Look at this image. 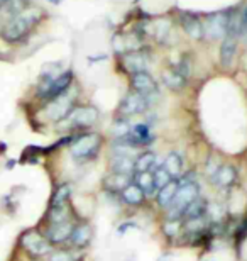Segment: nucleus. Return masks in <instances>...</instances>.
<instances>
[{
    "mask_svg": "<svg viewBox=\"0 0 247 261\" xmlns=\"http://www.w3.org/2000/svg\"><path fill=\"white\" fill-rule=\"evenodd\" d=\"M43 19V10L31 5L24 12L5 19L0 25V41L9 46L24 43Z\"/></svg>",
    "mask_w": 247,
    "mask_h": 261,
    "instance_id": "nucleus-1",
    "label": "nucleus"
},
{
    "mask_svg": "<svg viewBox=\"0 0 247 261\" xmlns=\"http://www.w3.org/2000/svg\"><path fill=\"white\" fill-rule=\"evenodd\" d=\"M200 195V185L197 181V176L193 173H183L181 178H178V190L173 198V203L168 207L166 217H178L183 219V212L190 203Z\"/></svg>",
    "mask_w": 247,
    "mask_h": 261,
    "instance_id": "nucleus-2",
    "label": "nucleus"
},
{
    "mask_svg": "<svg viewBox=\"0 0 247 261\" xmlns=\"http://www.w3.org/2000/svg\"><path fill=\"white\" fill-rule=\"evenodd\" d=\"M102 148V136L98 133H83L75 136L70 144V153L76 161L95 160Z\"/></svg>",
    "mask_w": 247,
    "mask_h": 261,
    "instance_id": "nucleus-3",
    "label": "nucleus"
},
{
    "mask_svg": "<svg viewBox=\"0 0 247 261\" xmlns=\"http://www.w3.org/2000/svg\"><path fill=\"white\" fill-rule=\"evenodd\" d=\"M20 246H22L25 254L33 259L46 258L52 253V244L46 239L44 234H41L39 231H36V229L25 231L22 236H20Z\"/></svg>",
    "mask_w": 247,
    "mask_h": 261,
    "instance_id": "nucleus-4",
    "label": "nucleus"
},
{
    "mask_svg": "<svg viewBox=\"0 0 247 261\" xmlns=\"http://www.w3.org/2000/svg\"><path fill=\"white\" fill-rule=\"evenodd\" d=\"M71 83H73V71H70V70L61 71L60 75L52 78L51 82L44 83V85H38L36 95H38L39 100H43L44 103L51 102V100H54L56 97H60L70 90Z\"/></svg>",
    "mask_w": 247,
    "mask_h": 261,
    "instance_id": "nucleus-5",
    "label": "nucleus"
},
{
    "mask_svg": "<svg viewBox=\"0 0 247 261\" xmlns=\"http://www.w3.org/2000/svg\"><path fill=\"white\" fill-rule=\"evenodd\" d=\"M98 119V111L93 106H75L73 111L63 119V124L70 130L90 129Z\"/></svg>",
    "mask_w": 247,
    "mask_h": 261,
    "instance_id": "nucleus-6",
    "label": "nucleus"
},
{
    "mask_svg": "<svg viewBox=\"0 0 247 261\" xmlns=\"http://www.w3.org/2000/svg\"><path fill=\"white\" fill-rule=\"evenodd\" d=\"M73 107H75V95L71 93V88H70L66 93L56 97L54 100L46 102L44 103V114L49 121L61 122L63 119L73 111Z\"/></svg>",
    "mask_w": 247,
    "mask_h": 261,
    "instance_id": "nucleus-7",
    "label": "nucleus"
},
{
    "mask_svg": "<svg viewBox=\"0 0 247 261\" xmlns=\"http://www.w3.org/2000/svg\"><path fill=\"white\" fill-rule=\"evenodd\" d=\"M230 15H232V10H227V12H215L212 15H208L207 20L203 22V36H207L210 39H222L224 36L227 34Z\"/></svg>",
    "mask_w": 247,
    "mask_h": 261,
    "instance_id": "nucleus-8",
    "label": "nucleus"
},
{
    "mask_svg": "<svg viewBox=\"0 0 247 261\" xmlns=\"http://www.w3.org/2000/svg\"><path fill=\"white\" fill-rule=\"evenodd\" d=\"M149 106H151V98L132 90L122 98V102H120V106H119V114L122 117L139 116V114H144L148 111Z\"/></svg>",
    "mask_w": 247,
    "mask_h": 261,
    "instance_id": "nucleus-9",
    "label": "nucleus"
},
{
    "mask_svg": "<svg viewBox=\"0 0 247 261\" xmlns=\"http://www.w3.org/2000/svg\"><path fill=\"white\" fill-rule=\"evenodd\" d=\"M75 224H76L75 219H71V221L56 222V224H48V229H46L44 236L52 246L68 244V239L71 236V231H73V227H75Z\"/></svg>",
    "mask_w": 247,
    "mask_h": 261,
    "instance_id": "nucleus-10",
    "label": "nucleus"
},
{
    "mask_svg": "<svg viewBox=\"0 0 247 261\" xmlns=\"http://www.w3.org/2000/svg\"><path fill=\"white\" fill-rule=\"evenodd\" d=\"M93 239V229L88 222H76L75 227L71 231V236L68 239V244H70L71 249H76V251H81V249L88 248L92 244Z\"/></svg>",
    "mask_w": 247,
    "mask_h": 261,
    "instance_id": "nucleus-11",
    "label": "nucleus"
},
{
    "mask_svg": "<svg viewBox=\"0 0 247 261\" xmlns=\"http://www.w3.org/2000/svg\"><path fill=\"white\" fill-rule=\"evenodd\" d=\"M130 85H132L134 92H138L148 98L157 95V92H159L157 90V83L154 82V78H152L148 71L132 73V76H130Z\"/></svg>",
    "mask_w": 247,
    "mask_h": 261,
    "instance_id": "nucleus-12",
    "label": "nucleus"
},
{
    "mask_svg": "<svg viewBox=\"0 0 247 261\" xmlns=\"http://www.w3.org/2000/svg\"><path fill=\"white\" fill-rule=\"evenodd\" d=\"M237 175H239V171L234 165H229V163L224 165L222 163V166H220L217 173L210 178V181H212V185L215 187V189L229 190V189H232V187L235 185V181H237Z\"/></svg>",
    "mask_w": 247,
    "mask_h": 261,
    "instance_id": "nucleus-13",
    "label": "nucleus"
},
{
    "mask_svg": "<svg viewBox=\"0 0 247 261\" xmlns=\"http://www.w3.org/2000/svg\"><path fill=\"white\" fill-rule=\"evenodd\" d=\"M186 80H188V66L185 63L171 66L170 70L162 73V82L171 90H181L186 85Z\"/></svg>",
    "mask_w": 247,
    "mask_h": 261,
    "instance_id": "nucleus-14",
    "label": "nucleus"
},
{
    "mask_svg": "<svg viewBox=\"0 0 247 261\" xmlns=\"http://www.w3.org/2000/svg\"><path fill=\"white\" fill-rule=\"evenodd\" d=\"M124 68L130 73H138V71H146L149 63V53L144 49H135V51H129V53L124 55Z\"/></svg>",
    "mask_w": 247,
    "mask_h": 261,
    "instance_id": "nucleus-15",
    "label": "nucleus"
},
{
    "mask_svg": "<svg viewBox=\"0 0 247 261\" xmlns=\"http://www.w3.org/2000/svg\"><path fill=\"white\" fill-rule=\"evenodd\" d=\"M119 200L120 203H124V205H127V207H143L146 203V194L134 184V181H130V184L119 194Z\"/></svg>",
    "mask_w": 247,
    "mask_h": 261,
    "instance_id": "nucleus-16",
    "label": "nucleus"
},
{
    "mask_svg": "<svg viewBox=\"0 0 247 261\" xmlns=\"http://www.w3.org/2000/svg\"><path fill=\"white\" fill-rule=\"evenodd\" d=\"M130 181H132V175H122V173H114V171H108L103 178V190L108 192V194H115L119 195L125 187H127Z\"/></svg>",
    "mask_w": 247,
    "mask_h": 261,
    "instance_id": "nucleus-17",
    "label": "nucleus"
},
{
    "mask_svg": "<svg viewBox=\"0 0 247 261\" xmlns=\"http://www.w3.org/2000/svg\"><path fill=\"white\" fill-rule=\"evenodd\" d=\"M237 53V34L227 33L224 36L222 46H220V63L224 66H230Z\"/></svg>",
    "mask_w": 247,
    "mask_h": 261,
    "instance_id": "nucleus-18",
    "label": "nucleus"
},
{
    "mask_svg": "<svg viewBox=\"0 0 247 261\" xmlns=\"http://www.w3.org/2000/svg\"><path fill=\"white\" fill-rule=\"evenodd\" d=\"M135 156L132 154H114L110 160V171L122 175H134Z\"/></svg>",
    "mask_w": 247,
    "mask_h": 261,
    "instance_id": "nucleus-19",
    "label": "nucleus"
},
{
    "mask_svg": "<svg viewBox=\"0 0 247 261\" xmlns=\"http://www.w3.org/2000/svg\"><path fill=\"white\" fill-rule=\"evenodd\" d=\"M176 190H178V180H171L170 184H166L164 187H161V189L157 190V194L154 195V200L161 211H168V207L173 203V198L176 195Z\"/></svg>",
    "mask_w": 247,
    "mask_h": 261,
    "instance_id": "nucleus-20",
    "label": "nucleus"
},
{
    "mask_svg": "<svg viewBox=\"0 0 247 261\" xmlns=\"http://www.w3.org/2000/svg\"><path fill=\"white\" fill-rule=\"evenodd\" d=\"M132 181L144 192L146 197H154L157 194V185L151 171H139V173H134Z\"/></svg>",
    "mask_w": 247,
    "mask_h": 261,
    "instance_id": "nucleus-21",
    "label": "nucleus"
},
{
    "mask_svg": "<svg viewBox=\"0 0 247 261\" xmlns=\"http://www.w3.org/2000/svg\"><path fill=\"white\" fill-rule=\"evenodd\" d=\"M181 25L190 38H193V39H202L203 38V22L197 17V15L183 14L181 15Z\"/></svg>",
    "mask_w": 247,
    "mask_h": 261,
    "instance_id": "nucleus-22",
    "label": "nucleus"
},
{
    "mask_svg": "<svg viewBox=\"0 0 247 261\" xmlns=\"http://www.w3.org/2000/svg\"><path fill=\"white\" fill-rule=\"evenodd\" d=\"M166 170L170 171V175L173 176V180H178L181 178V175L185 173V161H183V156L176 151H171L170 154L164 158V163Z\"/></svg>",
    "mask_w": 247,
    "mask_h": 261,
    "instance_id": "nucleus-23",
    "label": "nucleus"
},
{
    "mask_svg": "<svg viewBox=\"0 0 247 261\" xmlns=\"http://www.w3.org/2000/svg\"><path fill=\"white\" fill-rule=\"evenodd\" d=\"M161 231L166 239H180L183 234V219L166 217L161 224Z\"/></svg>",
    "mask_w": 247,
    "mask_h": 261,
    "instance_id": "nucleus-24",
    "label": "nucleus"
},
{
    "mask_svg": "<svg viewBox=\"0 0 247 261\" xmlns=\"http://www.w3.org/2000/svg\"><path fill=\"white\" fill-rule=\"evenodd\" d=\"M73 219V208L70 203L66 205H56V207H49L48 214H46V221L48 224H56V222H63V221H71Z\"/></svg>",
    "mask_w": 247,
    "mask_h": 261,
    "instance_id": "nucleus-25",
    "label": "nucleus"
},
{
    "mask_svg": "<svg viewBox=\"0 0 247 261\" xmlns=\"http://www.w3.org/2000/svg\"><path fill=\"white\" fill-rule=\"evenodd\" d=\"M205 217L210 226H217V224H225V208L222 207L220 202H210L207 205V212H205Z\"/></svg>",
    "mask_w": 247,
    "mask_h": 261,
    "instance_id": "nucleus-26",
    "label": "nucleus"
},
{
    "mask_svg": "<svg viewBox=\"0 0 247 261\" xmlns=\"http://www.w3.org/2000/svg\"><path fill=\"white\" fill-rule=\"evenodd\" d=\"M207 205H208V198L198 195L195 200H193L190 205L185 208V212H183V219L205 217V212H207Z\"/></svg>",
    "mask_w": 247,
    "mask_h": 261,
    "instance_id": "nucleus-27",
    "label": "nucleus"
},
{
    "mask_svg": "<svg viewBox=\"0 0 247 261\" xmlns=\"http://www.w3.org/2000/svg\"><path fill=\"white\" fill-rule=\"evenodd\" d=\"M71 185L70 184H60L54 189L51 195V202H49V207H56V205H66L70 203V198H71Z\"/></svg>",
    "mask_w": 247,
    "mask_h": 261,
    "instance_id": "nucleus-28",
    "label": "nucleus"
},
{
    "mask_svg": "<svg viewBox=\"0 0 247 261\" xmlns=\"http://www.w3.org/2000/svg\"><path fill=\"white\" fill-rule=\"evenodd\" d=\"M156 166V154L152 151H144L135 156V163H134V173L139 171H151Z\"/></svg>",
    "mask_w": 247,
    "mask_h": 261,
    "instance_id": "nucleus-29",
    "label": "nucleus"
},
{
    "mask_svg": "<svg viewBox=\"0 0 247 261\" xmlns=\"http://www.w3.org/2000/svg\"><path fill=\"white\" fill-rule=\"evenodd\" d=\"M31 7V0H7V4L4 5V9L0 10V15H4L5 19L17 15L24 12L25 9Z\"/></svg>",
    "mask_w": 247,
    "mask_h": 261,
    "instance_id": "nucleus-30",
    "label": "nucleus"
},
{
    "mask_svg": "<svg viewBox=\"0 0 247 261\" xmlns=\"http://www.w3.org/2000/svg\"><path fill=\"white\" fill-rule=\"evenodd\" d=\"M146 31L151 33L152 38L161 41L162 38H166L168 33H170V22H168V20H152V22L146 25Z\"/></svg>",
    "mask_w": 247,
    "mask_h": 261,
    "instance_id": "nucleus-31",
    "label": "nucleus"
},
{
    "mask_svg": "<svg viewBox=\"0 0 247 261\" xmlns=\"http://www.w3.org/2000/svg\"><path fill=\"white\" fill-rule=\"evenodd\" d=\"M49 261H83V256L76 253V249H58L52 251L49 256Z\"/></svg>",
    "mask_w": 247,
    "mask_h": 261,
    "instance_id": "nucleus-32",
    "label": "nucleus"
},
{
    "mask_svg": "<svg viewBox=\"0 0 247 261\" xmlns=\"http://www.w3.org/2000/svg\"><path fill=\"white\" fill-rule=\"evenodd\" d=\"M151 173H152V176H154V181H156V185H157V190L161 189V187H164L166 184H170V181L173 180V176L170 175V171L166 170V166L164 165H157L156 163V166L154 168L151 170Z\"/></svg>",
    "mask_w": 247,
    "mask_h": 261,
    "instance_id": "nucleus-33",
    "label": "nucleus"
},
{
    "mask_svg": "<svg viewBox=\"0 0 247 261\" xmlns=\"http://www.w3.org/2000/svg\"><path fill=\"white\" fill-rule=\"evenodd\" d=\"M130 127H132V124L129 122V117H119L112 124V134L115 138H122V136L129 134Z\"/></svg>",
    "mask_w": 247,
    "mask_h": 261,
    "instance_id": "nucleus-34",
    "label": "nucleus"
},
{
    "mask_svg": "<svg viewBox=\"0 0 247 261\" xmlns=\"http://www.w3.org/2000/svg\"><path fill=\"white\" fill-rule=\"evenodd\" d=\"M220 166H222V161H220L217 156H212V158L207 160V165H205V175L208 176V180L217 173Z\"/></svg>",
    "mask_w": 247,
    "mask_h": 261,
    "instance_id": "nucleus-35",
    "label": "nucleus"
},
{
    "mask_svg": "<svg viewBox=\"0 0 247 261\" xmlns=\"http://www.w3.org/2000/svg\"><path fill=\"white\" fill-rule=\"evenodd\" d=\"M239 36L247 41V7L239 14Z\"/></svg>",
    "mask_w": 247,
    "mask_h": 261,
    "instance_id": "nucleus-36",
    "label": "nucleus"
},
{
    "mask_svg": "<svg viewBox=\"0 0 247 261\" xmlns=\"http://www.w3.org/2000/svg\"><path fill=\"white\" fill-rule=\"evenodd\" d=\"M130 229H138V222H135V221H125V222L120 224V226H117V232L119 234H125L127 231H130Z\"/></svg>",
    "mask_w": 247,
    "mask_h": 261,
    "instance_id": "nucleus-37",
    "label": "nucleus"
},
{
    "mask_svg": "<svg viewBox=\"0 0 247 261\" xmlns=\"http://www.w3.org/2000/svg\"><path fill=\"white\" fill-rule=\"evenodd\" d=\"M237 236H239V239H244L247 236V214H245L244 221L240 222V226L237 229Z\"/></svg>",
    "mask_w": 247,
    "mask_h": 261,
    "instance_id": "nucleus-38",
    "label": "nucleus"
},
{
    "mask_svg": "<svg viewBox=\"0 0 247 261\" xmlns=\"http://www.w3.org/2000/svg\"><path fill=\"white\" fill-rule=\"evenodd\" d=\"M48 2L52 4V5H60V4L63 2V0H48Z\"/></svg>",
    "mask_w": 247,
    "mask_h": 261,
    "instance_id": "nucleus-39",
    "label": "nucleus"
},
{
    "mask_svg": "<svg viewBox=\"0 0 247 261\" xmlns=\"http://www.w3.org/2000/svg\"><path fill=\"white\" fill-rule=\"evenodd\" d=\"M157 261H171V258H170V256H166V254H164V256H161Z\"/></svg>",
    "mask_w": 247,
    "mask_h": 261,
    "instance_id": "nucleus-40",
    "label": "nucleus"
},
{
    "mask_svg": "<svg viewBox=\"0 0 247 261\" xmlns=\"http://www.w3.org/2000/svg\"><path fill=\"white\" fill-rule=\"evenodd\" d=\"M5 4H7V0H0V10L4 9V5H5Z\"/></svg>",
    "mask_w": 247,
    "mask_h": 261,
    "instance_id": "nucleus-41",
    "label": "nucleus"
},
{
    "mask_svg": "<svg viewBox=\"0 0 247 261\" xmlns=\"http://www.w3.org/2000/svg\"><path fill=\"white\" fill-rule=\"evenodd\" d=\"M124 261H134V258H132V256H130V258H127V259H124Z\"/></svg>",
    "mask_w": 247,
    "mask_h": 261,
    "instance_id": "nucleus-42",
    "label": "nucleus"
},
{
    "mask_svg": "<svg viewBox=\"0 0 247 261\" xmlns=\"http://www.w3.org/2000/svg\"><path fill=\"white\" fill-rule=\"evenodd\" d=\"M207 261H212V259H207Z\"/></svg>",
    "mask_w": 247,
    "mask_h": 261,
    "instance_id": "nucleus-43",
    "label": "nucleus"
}]
</instances>
